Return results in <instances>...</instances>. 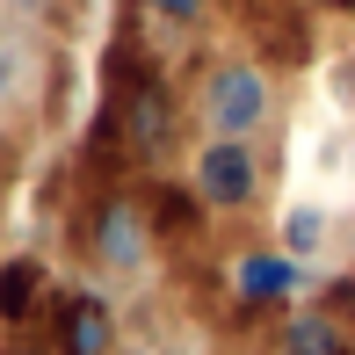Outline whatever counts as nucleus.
<instances>
[{
	"label": "nucleus",
	"instance_id": "1",
	"mask_svg": "<svg viewBox=\"0 0 355 355\" xmlns=\"http://www.w3.org/2000/svg\"><path fill=\"white\" fill-rule=\"evenodd\" d=\"M268 109H276V94H268V73L261 66L225 58V66L203 73V123H211L218 138H254L268 123Z\"/></svg>",
	"mask_w": 355,
	"mask_h": 355
},
{
	"label": "nucleus",
	"instance_id": "2",
	"mask_svg": "<svg viewBox=\"0 0 355 355\" xmlns=\"http://www.w3.org/2000/svg\"><path fill=\"white\" fill-rule=\"evenodd\" d=\"M109 109H116V131H123V153L131 159H159L174 145V94H167V80L153 66H138L131 87H123Z\"/></svg>",
	"mask_w": 355,
	"mask_h": 355
},
{
	"label": "nucleus",
	"instance_id": "3",
	"mask_svg": "<svg viewBox=\"0 0 355 355\" xmlns=\"http://www.w3.org/2000/svg\"><path fill=\"white\" fill-rule=\"evenodd\" d=\"M87 247L102 268H145V254H153V218H145L138 196H123V189H109V196H94V218H87Z\"/></svg>",
	"mask_w": 355,
	"mask_h": 355
},
{
	"label": "nucleus",
	"instance_id": "4",
	"mask_svg": "<svg viewBox=\"0 0 355 355\" xmlns=\"http://www.w3.org/2000/svg\"><path fill=\"white\" fill-rule=\"evenodd\" d=\"M196 196H203V211H247L261 196V159H254L247 138H211L196 153Z\"/></svg>",
	"mask_w": 355,
	"mask_h": 355
},
{
	"label": "nucleus",
	"instance_id": "5",
	"mask_svg": "<svg viewBox=\"0 0 355 355\" xmlns=\"http://www.w3.org/2000/svg\"><path fill=\"white\" fill-rule=\"evenodd\" d=\"M297 290H304V261H297V254H283V247H254V254H239V261H232V297H239V312L290 304Z\"/></svg>",
	"mask_w": 355,
	"mask_h": 355
},
{
	"label": "nucleus",
	"instance_id": "6",
	"mask_svg": "<svg viewBox=\"0 0 355 355\" xmlns=\"http://www.w3.org/2000/svg\"><path fill=\"white\" fill-rule=\"evenodd\" d=\"M58 355H116V312L94 290H73L58 304Z\"/></svg>",
	"mask_w": 355,
	"mask_h": 355
},
{
	"label": "nucleus",
	"instance_id": "7",
	"mask_svg": "<svg viewBox=\"0 0 355 355\" xmlns=\"http://www.w3.org/2000/svg\"><path fill=\"white\" fill-rule=\"evenodd\" d=\"M276 355H355V334L341 312H290Z\"/></svg>",
	"mask_w": 355,
	"mask_h": 355
},
{
	"label": "nucleus",
	"instance_id": "8",
	"mask_svg": "<svg viewBox=\"0 0 355 355\" xmlns=\"http://www.w3.org/2000/svg\"><path fill=\"white\" fill-rule=\"evenodd\" d=\"M44 304V261L37 254H8L0 261V327H29Z\"/></svg>",
	"mask_w": 355,
	"mask_h": 355
},
{
	"label": "nucleus",
	"instance_id": "9",
	"mask_svg": "<svg viewBox=\"0 0 355 355\" xmlns=\"http://www.w3.org/2000/svg\"><path fill=\"white\" fill-rule=\"evenodd\" d=\"M196 203L203 196H189V189H153V232H189V225H196Z\"/></svg>",
	"mask_w": 355,
	"mask_h": 355
},
{
	"label": "nucleus",
	"instance_id": "10",
	"mask_svg": "<svg viewBox=\"0 0 355 355\" xmlns=\"http://www.w3.org/2000/svg\"><path fill=\"white\" fill-rule=\"evenodd\" d=\"M319 239H327V211L297 203V211L283 218V254H319Z\"/></svg>",
	"mask_w": 355,
	"mask_h": 355
},
{
	"label": "nucleus",
	"instance_id": "11",
	"mask_svg": "<svg viewBox=\"0 0 355 355\" xmlns=\"http://www.w3.org/2000/svg\"><path fill=\"white\" fill-rule=\"evenodd\" d=\"M145 8H153L159 22H203V8H211V0H145Z\"/></svg>",
	"mask_w": 355,
	"mask_h": 355
},
{
	"label": "nucleus",
	"instance_id": "12",
	"mask_svg": "<svg viewBox=\"0 0 355 355\" xmlns=\"http://www.w3.org/2000/svg\"><path fill=\"white\" fill-rule=\"evenodd\" d=\"M8 87H15V44L0 37V102H8Z\"/></svg>",
	"mask_w": 355,
	"mask_h": 355
},
{
	"label": "nucleus",
	"instance_id": "13",
	"mask_svg": "<svg viewBox=\"0 0 355 355\" xmlns=\"http://www.w3.org/2000/svg\"><path fill=\"white\" fill-rule=\"evenodd\" d=\"M312 8H334V15H348V8H355V0H312Z\"/></svg>",
	"mask_w": 355,
	"mask_h": 355
}]
</instances>
